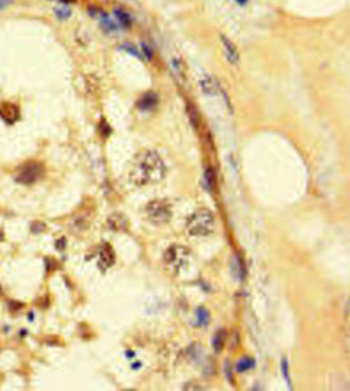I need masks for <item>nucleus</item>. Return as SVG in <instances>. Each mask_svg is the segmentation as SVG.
<instances>
[{"instance_id":"16","label":"nucleus","mask_w":350,"mask_h":391,"mask_svg":"<svg viewBox=\"0 0 350 391\" xmlns=\"http://www.w3.org/2000/svg\"><path fill=\"white\" fill-rule=\"evenodd\" d=\"M196 324L201 326V327H206L208 324H210V313H208L204 308L196 309Z\"/></svg>"},{"instance_id":"17","label":"nucleus","mask_w":350,"mask_h":391,"mask_svg":"<svg viewBox=\"0 0 350 391\" xmlns=\"http://www.w3.org/2000/svg\"><path fill=\"white\" fill-rule=\"evenodd\" d=\"M116 16L119 18V22L123 23V25L128 29L130 25H132V20H130V16H128V13H125V11H121V9H116Z\"/></svg>"},{"instance_id":"10","label":"nucleus","mask_w":350,"mask_h":391,"mask_svg":"<svg viewBox=\"0 0 350 391\" xmlns=\"http://www.w3.org/2000/svg\"><path fill=\"white\" fill-rule=\"evenodd\" d=\"M221 43H222V50H224V57L228 59L231 64H238V50L237 47L233 45V41L229 38H226V36H221Z\"/></svg>"},{"instance_id":"8","label":"nucleus","mask_w":350,"mask_h":391,"mask_svg":"<svg viewBox=\"0 0 350 391\" xmlns=\"http://www.w3.org/2000/svg\"><path fill=\"white\" fill-rule=\"evenodd\" d=\"M0 117H2L7 125L16 123L18 119H20V109H18V105L11 103V101L0 103Z\"/></svg>"},{"instance_id":"2","label":"nucleus","mask_w":350,"mask_h":391,"mask_svg":"<svg viewBox=\"0 0 350 391\" xmlns=\"http://www.w3.org/2000/svg\"><path fill=\"white\" fill-rule=\"evenodd\" d=\"M215 230V217L206 208H199L187 219V231L192 237H208Z\"/></svg>"},{"instance_id":"11","label":"nucleus","mask_w":350,"mask_h":391,"mask_svg":"<svg viewBox=\"0 0 350 391\" xmlns=\"http://www.w3.org/2000/svg\"><path fill=\"white\" fill-rule=\"evenodd\" d=\"M226 340H228V335H226V331L224 329H219V331H217L215 335H213V342H212L213 350H215V352H222V350H224Z\"/></svg>"},{"instance_id":"3","label":"nucleus","mask_w":350,"mask_h":391,"mask_svg":"<svg viewBox=\"0 0 350 391\" xmlns=\"http://www.w3.org/2000/svg\"><path fill=\"white\" fill-rule=\"evenodd\" d=\"M191 263V251L185 245H171L164 252V265L173 276H180Z\"/></svg>"},{"instance_id":"1","label":"nucleus","mask_w":350,"mask_h":391,"mask_svg":"<svg viewBox=\"0 0 350 391\" xmlns=\"http://www.w3.org/2000/svg\"><path fill=\"white\" fill-rule=\"evenodd\" d=\"M167 167H165L162 156L153 149H144L135 156L134 164L130 167V182L137 187L153 185L165 178Z\"/></svg>"},{"instance_id":"9","label":"nucleus","mask_w":350,"mask_h":391,"mask_svg":"<svg viewBox=\"0 0 350 391\" xmlns=\"http://www.w3.org/2000/svg\"><path fill=\"white\" fill-rule=\"evenodd\" d=\"M107 226L114 231H128V219L119 212L110 213V217L107 219Z\"/></svg>"},{"instance_id":"19","label":"nucleus","mask_w":350,"mask_h":391,"mask_svg":"<svg viewBox=\"0 0 350 391\" xmlns=\"http://www.w3.org/2000/svg\"><path fill=\"white\" fill-rule=\"evenodd\" d=\"M206 178H208V183H210V189L215 187V176H213V169H206Z\"/></svg>"},{"instance_id":"15","label":"nucleus","mask_w":350,"mask_h":391,"mask_svg":"<svg viewBox=\"0 0 350 391\" xmlns=\"http://www.w3.org/2000/svg\"><path fill=\"white\" fill-rule=\"evenodd\" d=\"M156 103V95L155 93H146V95L139 100L137 107H141V109H151L153 105Z\"/></svg>"},{"instance_id":"20","label":"nucleus","mask_w":350,"mask_h":391,"mask_svg":"<svg viewBox=\"0 0 350 391\" xmlns=\"http://www.w3.org/2000/svg\"><path fill=\"white\" fill-rule=\"evenodd\" d=\"M11 2H13V0H0V11L7 7V5L11 4Z\"/></svg>"},{"instance_id":"5","label":"nucleus","mask_w":350,"mask_h":391,"mask_svg":"<svg viewBox=\"0 0 350 391\" xmlns=\"http://www.w3.org/2000/svg\"><path fill=\"white\" fill-rule=\"evenodd\" d=\"M43 176V165L39 162H25L14 171V182L20 185H32Z\"/></svg>"},{"instance_id":"12","label":"nucleus","mask_w":350,"mask_h":391,"mask_svg":"<svg viewBox=\"0 0 350 391\" xmlns=\"http://www.w3.org/2000/svg\"><path fill=\"white\" fill-rule=\"evenodd\" d=\"M254 368V359L249 356H244L240 357V359L237 361V365H235V372L237 374H244V372H247V370Z\"/></svg>"},{"instance_id":"7","label":"nucleus","mask_w":350,"mask_h":391,"mask_svg":"<svg viewBox=\"0 0 350 391\" xmlns=\"http://www.w3.org/2000/svg\"><path fill=\"white\" fill-rule=\"evenodd\" d=\"M114 261H116L114 249L108 244H101L98 247V251H96V263H98V267L101 270H107L114 265Z\"/></svg>"},{"instance_id":"4","label":"nucleus","mask_w":350,"mask_h":391,"mask_svg":"<svg viewBox=\"0 0 350 391\" xmlns=\"http://www.w3.org/2000/svg\"><path fill=\"white\" fill-rule=\"evenodd\" d=\"M144 213H146V219L151 224L164 226L173 217V206H171V203L167 199L158 197V199H151L144 206Z\"/></svg>"},{"instance_id":"14","label":"nucleus","mask_w":350,"mask_h":391,"mask_svg":"<svg viewBox=\"0 0 350 391\" xmlns=\"http://www.w3.org/2000/svg\"><path fill=\"white\" fill-rule=\"evenodd\" d=\"M173 68L176 70V75L180 78H182L183 82H187V66L185 62H183V59H180V57H174L173 59Z\"/></svg>"},{"instance_id":"21","label":"nucleus","mask_w":350,"mask_h":391,"mask_svg":"<svg viewBox=\"0 0 350 391\" xmlns=\"http://www.w3.org/2000/svg\"><path fill=\"white\" fill-rule=\"evenodd\" d=\"M237 340H238V333H233V340H231V342H233V343H231V348H235V347H237Z\"/></svg>"},{"instance_id":"6","label":"nucleus","mask_w":350,"mask_h":391,"mask_svg":"<svg viewBox=\"0 0 350 391\" xmlns=\"http://www.w3.org/2000/svg\"><path fill=\"white\" fill-rule=\"evenodd\" d=\"M75 86L86 98H98L100 96V80L93 73H78L75 78Z\"/></svg>"},{"instance_id":"13","label":"nucleus","mask_w":350,"mask_h":391,"mask_svg":"<svg viewBox=\"0 0 350 391\" xmlns=\"http://www.w3.org/2000/svg\"><path fill=\"white\" fill-rule=\"evenodd\" d=\"M201 89H203L206 95H215L219 86H217V82L212 77H204L203 80H201Z\"/></svg>"},{"instance_id":"18","label":"nucleus","mask_w":350,"mask_h":391,"mask_svg":"<svg viewBox=\"0 0 350 391\" xmlns=\"http://www.w3.org/2000/svg\"><path fill=\"white\" fill-rule=\"evenodd\" d=\"M283 375H285L286 383H288V386L292 388V381H290V374H288V361H286V357H283Z\"/></svg>"},{"instance_id":"22","label":"nucleus","mask_w":350,"mask_h":391,"mask_svg":"<svg viewBox=\"0 0 350 391\" xmlns=\"http://www.w3.org/2000/svg\"><path fill=\"white\" fill-rule=\"evenodd\" d=\"M57 13H59V16H61V18L69 16V11H57Z\"/></svg>"}]
</instances>
